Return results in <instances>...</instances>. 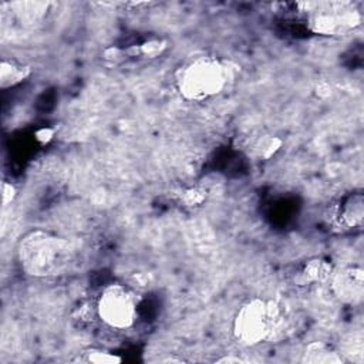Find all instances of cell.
<instances>
[{
    "label": "cell",
    "mask_w": 364,
    "mask_h": 364,
    "mask_svg": "<svg viewBox=\"0 0 364 364\" xmlns=\"http://www.w3.org/2000/svg\"><path fill=\"white\" fill-rule=\"evenodd\" d=\"M31 74V67L17 58H3L0 63V87L3 90L18 85Z\"/></svg>",
    "instance_id": "9"
},
{
    "label": "cell",
    "mask_w": 364,
    "mask_h": 364,
    "mask_svg": "<svg viewBox=\"0 0 364 364\" xmlns=\"http://www.w3.org/2000/svg\"><path fill=\"white\" fill-rule=\"evenodd\" d=\"M166 48V41L164 40H149L144 44H141L138 48H134L132 55L135 54H141L145 57H156L159 54H162V51Z\"/></svg>",
    "instance_id": "11"
},
{
    "label": "cell",
    "mask_w": 364,
    "mask_h": 364,
    "mask_svg": "<svg viewBox=\"0 0 364 364\" xmlns=\"http://www.w3.org/2000/svg\"><path fill=\"white\" fill-rule=\"evenodd\" d=\"M334 296L346 304H357L364 296V273L358 266L334 270L330 277Z\"/></svg>",
    "instance_id": "6"
},
{
    "label": "cell",
    "mask_w": 364,
    "mask_h": 364,
    "mask_svg": "<svg viewBox=\"0 0 364 364\" xmlns=\"http://www.w3.org/2000/svg\"><path fill=\"white\" fill-rule=\"evenodd\" d=\"M181 198H182L185 205L195 206V205L202 203V200L205 199V193L202 191H198V189H188V191H183Z\"/></svg>",
    "instance_id": "13"
},
{
    "label": "cell",
    "mask_w": 364,
    "mask_h": 364,
    "mask_svg": "<svg viewBox=\"0 0 364 364\" xmlns=\"http://www.w3.org/2000/svg\"><path fill=\"white\" fill-rule=\"evenodd\" d=\"M282 321V310L273 299L253 297L236 311L232 323L233 337L246 347L266 341Z\"/></svg>",
    "instance_id": "3"
},
{
    "label": "cell",
    "mask_w": 364,
    "mask_h": 364,
    "mask_svg": "<svg viewBox=\"0 0 364 364\" xmlns=\"http://www.w3.org/2000/svg\"><path fill=\"white\" fill-rule=\"evenodd\" d=\"M88 361L97 363V364H112V363H119L121 358L117 355H112L105 351H95L91 350L88 351Z\"/></svg>",
    "instance_id": "12"
},
{
    "label": "cell",
    "mask_w": 364,
    "mask_h": 364,
    "mask_svg": "<svg viewBox=\"0 0 364 364\" xmlns=\"http://www.w3.org/2000/svg\"><path fill=\"white\" fill-rule=\"evenodd\" d=\"M304 361L309 363H341L343 357L338 353H331L324 344L313 343L304 353Z\"/></svg>",
    "instance_id": "10"
},
{
    "label": "cell",
    "mask_w": 364,
    "mask_h": 364,
    "mask_svg": "<svg viewBox=\"0 0 364 364\" xmlns=\"http://www.w3.org/2000/svg\"><path fill=\"white\" fill-rule=\"evenodd\" d=\"M334 269L330 262L324 259H309L303 263L296 274V283L300 286H310L317 283H324L330 280Z\"/></svg>",
    "instance_id": "7"
},
{
    "label": "cell",
    "mask_w": 364,
    "mask_h": 364,
    "mask_svg": "<svg viewBox=\"0 0 364 364\" xmlns=\"http://www.w3.org/2000/svg\"><path fill=\"white\" fill-rule=\"evenodd\" d=\"M1 196H3V203L4 205H7L9 202H11V199L14 198V195H16V189H14V186L11 185V183H7V182H4L3 183V186H1Z\"/></svg>",
    "instance_id": "15"
},
{
    "label": "cell",
    "mask_w": 364,
    "mask_h": 364,
    "mask_svg": "<svg viewBox=\"0 0 364 364\" xmlns=\"http://www.w3.org/2000/svg\"><path fill=\"white\" fill-rule=\"evenodd\" d=\"M337 220L344 228H357L364 216V199L361 192L350 193L346 196L336 210Z\"/></svg>",
    "instance_id": "8"
},
{
    "label": "cell",
    "mask_w": 364,
    "mask_h": 364,
    "mask_svg": "<svg viewBox=\"0 0 364 364\" xmlns=\"http://www.w3.org/2000/svg\"><path fill=\"white\" fill-rule=\"evenodd\" d=\"M138 294L121 283L105 286L97 300L100 320L115 330H125L135 324L138 317Z\"/></svg>",
    "instance_id": "5"
},
{
    "label": "cell",
    "mask_w": 364,
    "mask_h": 364,
    "mask_svg": "<svg viewBox=\"0 0 364 364\" xmlns=\"http://www.w3.org/2000/svg\"><path fill=\"white\" fill-rule=\"evenodd\" d=\"M280 146V141L274 139V138H266L263 141H260L259 145V151L262 154V156L269 158L272 154H274V151Z\"/></svg>",
    "instance_id": "14"
},
{
    "label": "cell",
    "mask_w": 364,
    "mask_h": 364,
    "mask_svg": "<svg viewBox=\"0 0 364 364\" xmlns=\"http://www.w3.org/2000/svg\"><path fill=\"white\" fill-rule=\"evenodd\" d=\"M232 75L233 71L226 60L218 55L202 54L179 67L175 84L183 100L202 102L222 94Z\"/></svg>",
    "instance_id": "2"
},
{
    "label": "cell",
    "mask_w": 364,
    "mask_h": 364,
    "mask_svg": "<svg viewBox=\"0 0 364 364\" xmlns=\"http://www.w3.org/2000/svg\"><path fill=\"white\" fill-rule=\"evenodd\" d=\"M17 255L21 269L27 274L53 277L70 269L74 259V249L65 237L36 229L20 239Z\"/></svg>",
    "instance_id": "1"
},
{
    "label": "cell",
    "mask_w": 364,
    "mask_h": 364,
    "mask_svg": "<svg viewBox=\"0 0 364 364\" xmlns=\"http://www.w3.org/2000/svg\"><path fill=\"white\" fill-rule=\"evenodd\" d=\"M309 27L316 34L346 36L360 27L361 11L350 1H326L309 4Z\"/></svg>",
    "instance_id": "4"
}]
</instances>
